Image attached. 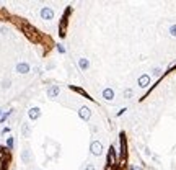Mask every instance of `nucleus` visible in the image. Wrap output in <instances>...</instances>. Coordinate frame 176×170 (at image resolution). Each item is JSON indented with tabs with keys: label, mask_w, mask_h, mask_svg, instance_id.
<instances>
[{
	"label": "nucleus",
	"mask_w": 176,
	"mask_h": 170,
	"mask_svg": "<svg viewBox=\"0 0 176 170\" xmlns=\"http://www.w3.org/2000/svg\"><path fill=\"white\" fill-rule=\"evenodd\" d=\"M21 134H23V137L31 136V128H29L28 123H23V126H21Z\"/></svg>",
	"instance_id": "1a4fd4ad"
},
{
	"label": "nucleus",
	"mask_w": 176,
	"mask_h": 170,
	"mask_svg": "<svg viewBox=\"0 0 176 170\" xmlns=\"http://www.w3.org/2000/svg\"><path fill=\"white\" fill-rule=\"evenodd\" d=\"M7 146H8V149H12V147H13V137L12 136L7 137Z\"/></svg>",
	"instance_id": "4468645a"
},
{
	"label": "nucleus",
	"mask_w": 176,
	"mask_h": 170,
	"mask_svg": "<svg viewBox=\"0 0 176 170\" xmlns=\"http://www.w3.org/2000/svg\"><path fill=\"white\" fill-rule=\"evenodd\" d=\"M103 98L111 101V100L114 98V90H113V88H104V90H103Z\"/></svg>",
	"instance_id": "6e6552de"
},
{
	"label": "nucleus",
	"mask_w": 176,
	"mask_h": 170,
	"mask_svg": "<svg viewBox=\"0 0 176 170\" xmlns=\"http://www.w3.org/2000/svg\"><path fill=\"white\" fill-rule=\"evenodd\" d=\"M17 72H18V74H28V72H29V66L26 62H18L17 64Z\"/></svg>",
	"instance_id": "0eeeda50"
},
{
	"label": "nucleus",
	"mask_w": 176,
	"mask_h": 170,
	"mask_svg": "<svg viewBox=\"0 0 176 170\" xmlns=\"http://www.w3.org/2000/svg\"><path fill=\"white\" fill-rule=\"evenodd\" d=\"M90 150H91L93 155H101L103 154V144L99 141H93L90 144Z\"/></svg>",
	"instance_id": "f03ea898"
},
{
	"label": "nucleus",
	"mask_w": 176,
	"mask_h": 170,
	"mask_svg": "<svg viewBox=\"0 0 176 170\" xmlns=\"http://www.w3.org/2000/svg\"><path fill=\"white\" fill-rule=\"evenodd\" d=\"M78 116L82 118V120L88 121L91 118V110L88 106H82V108H80V111H78Z\"/></svg>",
	"instance_id": "7ed1b4c3"
},
{
	"label": "nucleus",
	"mask_w": 176,
	"mask_h": 170,
	"mask_svg": "<svg viewBox=\"0 0 176 170\" xmlns=\"http://www.w3.org/2000/svg\"><path fill=\"white\" fill-rule=\"evenodd\" d=\"M59 93H61V87H59V85H51V87L47 88V97H49V98H57Z\"/></svg>",
	"instance_id": "20e7f679"
},
{
	"label": "nucleus",
	"mask_w": 176,
	"mask_h": 170,
	"mask_svg": "<svg viewBox=\"0 0 176 170\" xmlns=\"http://www.w3.org/2000/svg\"><path fill=\"white\" fill-rule=\"evenodd\" d=\"M54 67H56V64H54V62H51V64H47V69H54Z\"/></svg>",
	"instance_id": "6ab92c4d"
},
{
	"label": "nucleus",
	"mask_w": 176,
	"mask_h": 170,
	"mask_svg": "<svg viewBox=\"0 0 176 170\" xmlns=\"http://www.w3.org/2000/svg\"><path fill=\"white\" fill-rule=\"evenodd\" d=\"M132 95H134V92H132V90H129V88H127V90L124 92V97H126V98H131Z\"/></svg>",
	"instance_id": "2eb2a0df"
},
{
	"label": "nucleus",
	"mask_w": 176,
	"mask_h": 170,
	"mask_svg": "<svg viewBox=\"0 0 176 170\" xmlns=\"http://www.w3.org/2000/svg\"><path fill=\"white\" fill-rule=\"evenodd\" d=\"M160 74H161V69H160V67H155V69H153V75H157V77H158Z\"/></svg>",
	"instance_id": "dca6fc26"
},
{
	"label": "nucleus",
	"mask_w": 176,
	"mask_h": 170,
	"mask_svg": "<svg viewBox=\"0 0 176 170\" xmlns=\"http://www.w3.org/2000/svg\"><path fill=\"white\" fill-rule=\"evenodd\" d=\"M41 18L44 21L54 20V10L51 8V7H42V8H41Z\"/></svg>",
	"instance_id": "f257e3e1"
},
{
	"label": "nucleus",
	"mask_w": 176,
	"mask_h": 170,
	"mask_svg": "<svg viewBox=\"0 0 176 170\" xmlns=\"http://www.w3.org/2000/svg\"><path fill=\"white\" fill-rule=\"evenodd\" d=\"M137 82H139V87L140 88H147L148 85H150V77H148V75H140Z\"/></svg>",
	"instance_id": "423d86ee"
},
{
	"label": "nucleus",
	"mask_w": 176,
	"mask_h": 170,
	"mask_svg": "<svg viewBox=\"0 0 176 170\" xmlns=\"http://www.w3.org/2000/svg\"><path fill=\"white\" fill-rule=\"evenodd\" d=\"M131 170H142V169H140V167H137V165H132Z\"/></svg>",
	"instance_id": "aec40b11"
},
{
	"label": "nucleus",
	"mask_w": 176,
	"mask_h": 170,
	"mask_svg": "<svg viewBox=\"0 0 176 170\" xmlns=\"http://www.w3.org/2000/svg\"><path fill=\"white\" fill-rule=\"evenodd\" d=\"M57 51H59V52H62V54H64V52H65V48H64L62 44H59V46H57Z\"/></svg>",
	"instance_id": "f3484780"
},
{
	"label": "nucleus",
	"mask_w": 176,
	"mask_h": 170,
	"mask_svg": "<svg viewBox=\"0 0 176 170\" xmlns=\"http://www.w3.org/2000/svg\"><path fill=\"white\" fill-rule=\"evenodd\" d=\"M83 170H96V169H95V165H91V164H88V165H86V167H85V169H83Z\"/></svg>",
	"instance_id": "a211bd4d"
},
{
	"label": "nucleus",
	"mask_w": 176,
	"mask_h": 170,
	"mask_svg": "<svg viewBox=\"0 0 176 170\" xmlns=\"http://www.w3.org/2000/svg\"><path fill=\"white\" fill-rule=\"evenodd\" d=\"M21 159H23L25 164H29V160H31V152H29L28 149H25L23 152H21Z\"/></svg>",
	"instance_id": "9b49d317"
},
{
	"label": "nucleus",
	"mask_w": 176,
	"mask_h": 170,
	"mask_svg": "<svg viewBox=\"0 0 176 170\" xmlns=\"http://www.w3.org/2000/svg\"><path fill=\"white\" fill-rule=\"evenodd\" d=\"M10 85H12V82H10V80H8V79H5V80H3V82H2V88H8V87H10Z\"/></svg>",
	"instance_id": "f8f14e48"
},
{
	"label": "nucleus",
	"mask_w": 176,
	"mask_h": 170,
	"mask_svg": "<svg viewBox=\"0 0 176 170\" xmlns=\"http://www.w3.org/2000/svg\"><path fill=\"white\" fill-rule=\"evenodd\" d=\"M170 34L176 38V25H171V26H170Z\"/></svg>",
	"instance_id": "ddd939ff"
},
{
	"label": "nucleus",
	"mask_w": 176,
	"mask_h": 170,
	"mask_svg": "<svg viewBox=\"0 0 176 170\" xmlns=\"http://www.w3.org/2000/svg\"><path fill=\"white\" fill-rule=\"evenodd\" d=\"M28 116H29V120H38V118L41 116V110L38 106H34V108H29V111H28Z\"/></svg>",
	"instance_id": "39448f33"
},
{
	"label": "nucleus",
	"mask_w": 176,
	"mask_h": 170,
	"mask_svg": "<svg viewBox=\"0 0 176 170\" xmlns=\"http://www.w3.org/2000/svg\"><path fill=\"white\" fill-rule=\"evenodd\" d=\"M78 66H80V69H82V71H86V69L90 67V61H88V59H85V57L78 59Z\"/></svg>",
	"instance_id": "9d476101"
},
{
	"label": "nucleus",
	"mask_w": 176,
	"mask_h": 170,
	"mask_svg": "<svg viewBox=\"0 0 176 170\" xmlns=\"http://www.w3.org/2000/svg\"><path fill=\"white\" fill-rule=\"evenodd\" d=\"M0 118H2V111H0Z\"/></svg>",
	"instance_id": "412c9836"
}]
</instances>
